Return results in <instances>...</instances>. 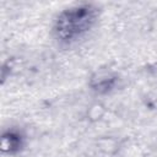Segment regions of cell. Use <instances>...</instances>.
I'll use <instances>...</instances> for the list:
<instances>
[{"mask_svg":"<svg viewBox=\"0 0 157 157\" xmlns=\"http://www.w3.org/2000/svg\"><path fill=\"white\" fill-rule=\"evenodd\" d=\"M99 7L92 2H81L63 10L55 18L54 34L63 44H71L82 38L97 22Z\"/></svg>","mask_w":157,"mask_h":157,"instance_id":"cell-1","label":"cell"},{"mask_svg":"<svg viewBox=\"0 0 157 157\" xmlns=\"http://www.w3.org/2000/svg\"><path fill=\"white\" fill-rule=\"evenodd\" d=\"M23 147V137L20 132L10 130L2 134L0 140V148L2 153L15 155Z\"/></svg>","mask_w":157,"mask_h":157,"instance_id":"cell-3","label":"cell"},{"mask_svg":"<svg viewBox=\"0 0 157 157\" xmlns=\"http://www.w3.org/2000/svg\"><path fill=\"white\" fill-rule=\"evenodd\" d=\"M118 82V76L108 70H101L94 72L90 78V87L98 94H105L114 90Z\"/></svg>","mask_w":157,"mask_h":157,"instance_id":"cell-2","label":"cell"}]
</instances>
